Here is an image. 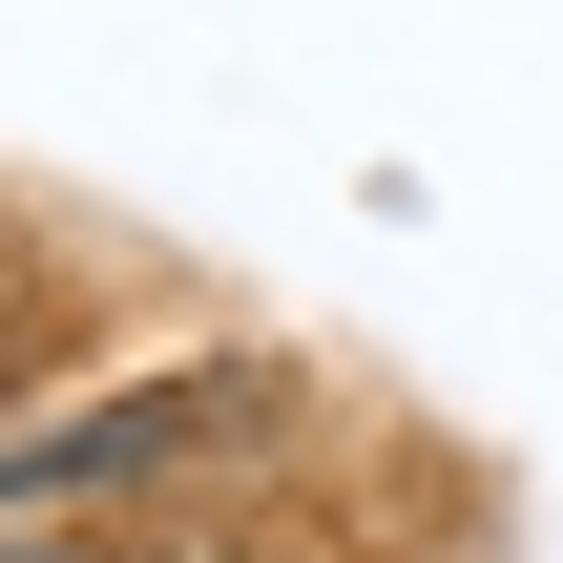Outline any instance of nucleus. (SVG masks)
<instances>
[{
  "label": "nucleus",
  "instance_id": "2",
  "mask_svg": "<svg viewBox=\"0 0 563 563\" xmlns=\"http://www.w3.org/2000/svg\"><path fill=\"white\" fill-rule=\"evenodd\" d=\"M21 563H146V543H84V522H21Z\"/></svg>",
  "mask_w": 563,
  "mask_h": 563
},
{
  "label": "nucleus",
  "instance_id": "1",
  "mask_svg": "<svg viewBox=\"0 0 563 563\" xmlns=\"http://www.w3.org/2000/svg\"><path fill=\"white\" fill-rule=\"evenodd\" d=\"M272 418H292V376H272V355H209V376H104V397H42V418L0 439V501H21V522L167 501L188 460H230V439H272Z\"/></svg>",
  "mask_w": 563,
  "mask_h": 563
}]
</instances>
